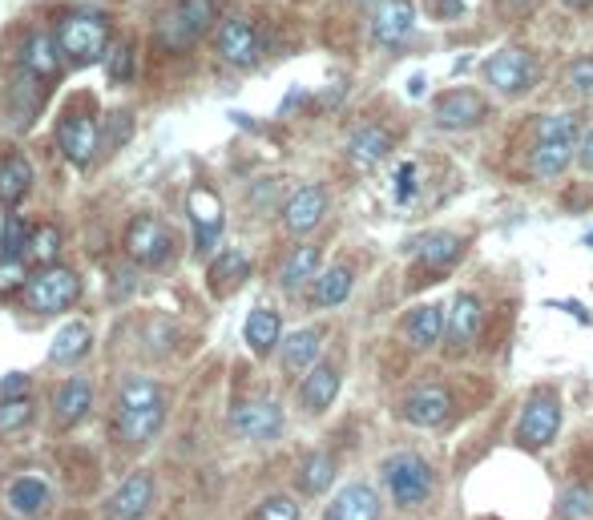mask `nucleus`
<instances>
[{
    "instance_id": "f257e3e1",
    "label": "nucleus",
    "mask_w": 593,
    "mask_h": 520,
    "mask_svg": "<svg viewBox=\"0 0 593 520\" xmlns=\"http://www.w3.org/2000/svg\"><path fill=\"white\" fill-rule=\"evenodd\" d=\"M53 37L70 65H98L101 56L113 49V25L110 16L98 9H70L56 16Z\"/></svg>"
},
{
    "instance_id": "f03ea898",
    "label": "nucleus",
    "mask_w": 593,
    "mask_h": 520,
    "mask_svg": "<svg viewBox=\"0 0 593 520\" xmlns=\"http://www.w3.org/2000/svg\"><path fill=\"white\" fill-rule=\"evenodd\" d=\"M218 21V0H174L154 21V45L169 56L190 53Z\"/></svg>"
},
{
    "instance_id": "7ed1b4c3",
    "label": "nucleus",
    "mask_w": 593,
    "mask_h": 520,
    "mask_svg": "<svg viewBox=\"0 0 593 520\" xmlns=\"http://www.w3.org/2000/svg\"><path fill=\"white\" fill-rule=\"evenodd\" d=\"M383 489L392 496L395 508H420L428 496L437 493V472L420 452H395L380 465Z\"/></svg>"
},
{
    "instance_id": "20e7f679",
    "label": "nucleus",
    "mask_w": 593,
    "mask_h": 520,
    "mask_svg": "<svg viewBox=\"0 0 593 520\" xmlns=\"http://www.w3.org/2000/svg\"><path fill=\"white\" fill-rule=\"evenodd\" d=\"M562 432V395L553 392V388H541L525 399L521 408V420H517V448L525 452H541L550 448L553 440Z\"/></svg>"
},
{
    "instance_id": "39448f33",
    "label": "nucleus",
    "mask_w": 593,
    "mask_h": 520,
    "mask_svg": "<svg viewBox=\"0 0 593 520\" xmlns=\"http://www.w3.org/2000/svg\"><path fill=\"white\" fill-rule=\"evenodd\" d=\"M77 299H81V279H77V270L61 267V263H49L25 282V303L37 315H61Z\"/></svg>"
},
{
    "instance_id": "423d86ee",
    "label": "nucleus",
    "mask_w": 593,
    "mask_h": 520,
    "mask_svg": "<svg viewBox=\"0 0 593 520\" xmlns=\"http://www.w3.org/2000/svg\"><path fill=\"white\" fill-rule=\"evenodd\" d=\"M101 138H105V129H101L93 105L89 110H70L56 122V150L70 157L73 166H89L101 150Z\"/></svg>"
},
{
    "instance_id": "0eeeda50",
    "label": "nucleus",
    "mask_w": 593,
    "mask_h": 520,
    "mask_svg": "<svg viewBox=\"0 0 593 520\" xmlns=\"http://www.w3.org/2000/svg\"><path fill=\"white\" fill-rule=\"evenodd\" d=\"M263 49H267V41H263V33L247 16H226L223 25H218V33H214V53L223 56L226 65H235V69L258 65Z\"/></svg>"
},
{
    "instance_id": "6e6552de",
    "label": "nucleus",
    "mask_w": 593,
    "mask_h": 520,
    "mask_svg": "<svg viewBox=\"0 0 593 520\" xmlns=\"http://www.w3.org/2000/svg\"><path fill=\"white\" fill-rule=\"evenodd\" d=\"M126 254L141 267H162L169 254H174V234L169 226L154 214H138L126 226Z\"/></svg>"
},
{
    "instance_id": "1a4fd4ad",
    "label": "nucleus",
    "mask_w": 593,
    "mask_h": 520,
    "mask_svg": "<svg viewBox=\"0 0 593 520\" xmlns=\"http://www.w3.org/2000/svg\"><path fill=\"white\" fill-rule=\"evenodd\" d=\"M484 81L501 89V93H525L529 85L537 81V56L525 53V49H496L489 61H484Z\"/></svg>"
},
{
    "instance_id": "9d476101",
    "label": "nucleus",
    "mask_w": 593,
    "mask_h": 520,
    "mask_svg": "<svg viewBox=\"0 0 593 520\" xmlns=\"http://www.w3.org/2000/svg\"><path fill=\"white\" fill-rule=\"evenodd\" d=\"M404 420L412 428H444L452 420V395L440 383H420L404 395Z\"/></svg>"
},
{
    "instance_id": "9b49d317",
    "label": "nucleus",
    "mask_w": 593,
    "mask_h": 520,
    "mask_svg": "<svg viewBox=\"0 0 593 520\" xmlns=\"http://www.w3.org/2000/svg\"><path fill=\"white\" fill-rule=\"evenodd\" d=\"M61 45H56L53 33H41V28H33V33H25L21 37V45H16V65L28 73H37L41 81L53 85L56 77H61Z\"/></svg>"
},
{
    "instance_id": "f8f14e48",
    "label": "nucleus",
    "mask_w": 593,
    "mask_h": 520,
    "mask_svg": "<svg viewBox=\"0 0 593 520\" xmlns=\"http://www.w3.org/2000/svg\"><path fill=\"white\" fill-rule=\"evenodd\" d=\"M484 98H480L477 89H452V93H440L437 105H432V122L440 129H472L484 122Z\"/></svg>"
},
{
    "instance_id": "ddd939ff",
    "label": "nucleus",
    "mask_w": 593,
    "mask_h": 520,
    "mask_svg": "<svg viewBox=\"0 0 593 520\" xmlns=\"http://www.w3.org/2000/svg\"><path fill=\"white\" fill-rule=\"evenodd\" d=\"M282 423H287L282 420V408L270 404V399H251V404L235 408V416H230V428H235L242 440H254V444L282 436Z\"/></svg>"
},
{
    "instance_id": "4468645a",
    "label": "nucleus",
    "mask_w": 593,
    "mask_h": 520,
    "mask_svg": "<svg viewBox=\"0 0 593 520\" xmlns=\"http://www.w3.org/2000/svg\"><path fill=\"white\" fill-rule=\"evenodd\" d=\"M154 505V477L150 472H134L122 480V489L105 500V517L110 520H141Z\"/></svg>"
},
{
    "instance_id": "2eb2a0df",
    "label": "nucleus",
    "mask_w": 593,
    "mask_h": 520,
    "mask_svg": "<svg viewBox=\"0 0 593 520\" xmlns=\"http://www.w3.org/2000/svg\"><path fill=\"white\" fill-rule=\"evenodd\" d=\"M324 214H327L324 186H299L295 194L287 198V206H282V226H287V234H311L315 226L324 223Z\"/></svg>"
},
{
    "instance_id": "dca6fc26",
    "label": "nucleus",
    "mask_w": 593,
    "mask_h": 520,
    "mask_svg": "<svg viewBox=\"0 0 593 520\" xmlns=\"http://www.w3.org/2000/svg\"><path fill=\"white\" fill-rule=\"evenodd\" d=\"M480 324H484V310H480L477 295H456L449 324H444V343H449V352L452 355L465 352L468 343L480 335Z\"/></svg>"
},
{
    "instance_id": "f3484780",
    "label": "nucleus",
    "mask_w": 593,
    "mask_h": 520,
    "mask_svg": "<svg viewBox=\"0 0 593 520\" xmlns=\"http://www.w3.org/2000/svg\"><path fill=\"white\" fill-rule=\"evenodd\" d=\"M412 21H416L412 0H380L371 9V37L380 45H400L412 33Z\"/></svg>"
},
{
    "instance_id": "a211bd4d",
    "label": "nucleus",
    "mask_w": 593,
    "mask_h": 520,
    "mask_svg": "<svg viewBox=\"0 0 593 520\" xmlns=\"http://www.w3.org/2000/svg\"><path fill=\"white\" fill-rule=\"evenodd\" d=\"M45 89H49V81H41L37 73H28L16 65L13 85H9V113H13V126H28V122L37 117V110H41V101H45Z\"/></svg>"
},
{
    "instance_id": "6ab92c4d",
    "label": "nucleus",
    "mask_w": 593,
    "mask_h": 520,
    "mask_svg": "<svg viewBox=\"0 0 593 520\" xmlns=\"http://www.w3.org/2000/svg\"><path fill=\"white\" fill-rule=\"evenodd\" d=\"M324 520H380V493L371 484H348L339 489Z\"/></svg>"
},
{
    "instance_id": "aec40b11",
    "label": "nucleus",
    "mask_w": 593,
    "mask_h": 520,
    "mask_svg": "<svg viewBox=\"0 0 593 520\" xmlns=\"http://www.w3.org/2000/svg\"><path fill=\"white\" fill-rule=\"evenodd\" d=\"M4 505H9V512L21 520H33L37 512H45L49 508V480L45 477H16L9 489H4Z\"/></svg>"
},
{
    "instance_id": "412c9836",
    "label": "nucleus",
    "mask_w": 593,
    "mask_h": 520,
    "mask_svg": "<svg viewBox=\"0 0 593 520\" xmlns=\"http://www.w3.org/2000/svg\"><path fill=\"white\" fill-rule=\"evenodd\" d=\"M444 310L437 303H424V307L404 315V339H408L416 352H432L440 339H444Z\"/></svg>"
},
{
    "instance_id": "4be33fe9",
    "label": "nucleus",
    "mask_w": 593,
    "mask_h": 520,
    "mask_svg": "<svg viewBox=\"0 0 593 520\" xmlns=\"http://www.w3.org/2000/svg\"><path fill=\"white\" fill-rule=\"evenodd\" d=\"M336 395H339V371L327 364H315L307 371V380L299 383V404H303L307 411H315V416L331 408Z\"/></svg>"
},
{
    "instance_id": "5701e85b",
    "label": "nucleus",
    "mask_w": 593,
    "mask_h": 520,
    "mask_svg": "<svg viewBox=\"0 0 593 520\" xmlns=\"http://www.w3.org/2000/svg\"><path fill=\"white\" fill-rule=\"evenodd\" d=\"M336 472H339V465H336V456H331V452H324V448L307 452V456H303V465H299V472H295L299 493H303V496H324L327 489L336 484Z\"/></svg>"
},
{
    "instance_id": "b1692460",
    "label": "nucleus",
    "mask_w": 593,
    "mask_h": 520,
    "mask_svg": "<svg viewBox=\"0 0 593 520\" xmlns=\"http://www.w3.org/2000/svg\"><path fill=\"white\" fill-rule=\"evenodd\" d=\"M388 150H392V134L383 126H359L352 129V138H348V157L364 169L380 166L383 157H388Z\"/></svg>"
},
{
    "instance_id": "393cba45",
    "label": "nucleus",
    "mask_w": 593,
    "mask_h": 520,
    "mask_svg": "<svg viewBox=\"0 0 593 520\" xmlns=\"http://www.w3.org/2000/svg\"><path fill=\"white\" fill-rule=\"evenodd\" d=\"M190 223H194L198 234V251H211L214 239L223 234V206H218V198L206 194V190H194L190 194Z\"/></svg>"
},
{
    "instance_id": "a878e982",
    "label": "nucleus",
    "mask_w": 593,
    "mask_h": 520,
    "mask_svg": "<svg viewBox=\"0 0 593 520\" xmlns=\"http://www.w3.org/2000/svg\"><path fill=\"white\" fill-rule=\"evenodd\" d=\"M319 352H324V331L319 327H303V331L282 339L279 359L287 371H307V367L319 364Z\"/></svg>"
},
{
    "instance_id": "bb28decb",
    "label": "nucleus",
    "mask_w": 593,
    "mask_h": 520,
    "mask_svg": "<svg viewBox=\"0 0 593 520\" xmlns=\"http://www.w3.org/2000/svg\"><path fill=\"white\" fill-rule=\"evenodd\" d=\"M460 254H465V239L452 234V230H432V234H424V239L416 242V258H420L424 267L449 270Z\"/></svg>"
},
{
    "instance_id": "cd10ccee",
    "label": "nucleus",
    "mask_w": 593,
    "mask_h": 520,
    "mask_svg": "<svg viewBox=\"0 0 593 520\" xmlns=\"http://www.w3.org/2000/svg\"><path fill=\"white\" fill-rule=\"evenodd\" d=\"M89 408H93V380H85V376H77V380L65 383L53 399V416L65 423V428L81 420Z\"/></svg>"
},
{
    "instance_id": "c85d7f7f",
    "label": "nucleus",
    "mask_w": 593,
    "mask_h": 520,
    "mask_svg": "<svg viewBox=\"0 0 593 520\" xmlns=\"http://www.w3.org/2000/svg\"><path fill=\"white\" fill-rule=\"evenodd\" d=\"M33 186V166L25 154L0 157V206H16Z\"/></svg>"
},
{
    "instance_id": "c756f323",
    "label": "nucleus",
    "mask_w": 593,
    "mask_h": 520,
    "mask_svg": "<svg viewBox=\"0 0 593 520\" xmlns=\"http://www.w3.org/2000/svg\"><path fill=\"white\" fill-rule=\"evenodd\" d=\"M352 287H355L352 267L336 263V267L324 270V275L315 279V287H311V303H315V307H339V303H348Z\"/></svg>"
},
{
    "instance_id": "7c9ffc66",
    "label": "nucleus",
    "mask_w": 593,
    "mask_h": 520,
    "mask_svg": "<svg viewBox=\"0 0 593 520\" xmlns=\"http://www.w3.org/2000/svg\"><path fill=\"white\" fill-rule=\"evenodd\" d=\"M242 335H247V343H251V352H258V355L275 352V343H279V335H282L279 310L254 307L251 315H247V327H242Z\"/></svg>"
},
{
    "instance_id": "2f4dec72",
    "label": "nucleus",
    "mask_w": 593,
    "mask_h": 520,
    "mask_svg": "<svg viewBox=\"0 0 593 520\" xmlns=\"http://www.w3.org/2000/svg\"><path fill=\"white\" fill-rule=\"evenodd\" d=\"M162 428V408H122L117 411V436L129 444H146Z\"/></svg>"
},
{
    "instance_id": "473e14b6",
    "label": "nucleus",
    "mask_w": 593,
    "mask_h": 520,
    "mask_svg": "<svg viewBox=\"0 0 593 520\" xmlns=\"http://www.w3.org/2000/svg\"><path fill=\"white\" fill-rule=\"evenodd\" d=\"M89 343H93V331H89V327L65 324L61 331H56L53 347H49V364H61V367L77 364V359L89 352Z\"/></svg>"
},
{
    "instance_id": "72a5a7b5",
    "label": "nucleus",
    "mask_w": 593,
    "mask_h": 520,
    "mask_svg": "<svg viewBox=\"0 0 593 520\" xmlns=\"http://www.w3.org/2000/svg\"><path fill=\"white\" fill-rule=\"evenodd\" d=\"M573 145H578V141H537L533 157H529L537 178H557V174L573 162Z\"/></svg>"
},
{
    "instance_id": "f704fd0d",
    "label": "nucleus",
    "mask_w": 593,
    "mask_h": 520,
    "mask_svg": "<svg viewBox=\"0 0 593 520\" xmlns=\"http://www.w3.org/2000/svg\"><path fill=\"white\" fill-rule=\"evenodd\" d=\"M315 270H319V246H299V251H291V254H287V263H282L279 287L299 291L303 282L315 279Z\"/></svg>"
},
{
    "instance_id": "c9c22d12",
    "label": "nucleus",
    "mask_w": 593,
    "mask_h": 520,
    "mask_svg": "<svg viewBox=\"0 0 593 520\" xmlns=\"http://www.w3.org/2000/svg\"><path fill=\"white\" fill-rule=\"evenodd\" d=\"M117 408H162V383L146 376H129L117 388Z\"/></svg>"
},
{
    "instance_id": "e433bc0d",
    "label": "nucleus",
    "mask_w": 593,
    "mask_h": 520,
    "mask_svg": "<svg viewBox=\"0 0 593 520\" xmlns=\"http://www.w3.org/2000/svg\"><path fill=\"white\" fill-rule=\"evenodd\" d=\"M33 246V230H28L21 218H9L4 223V234H0V254H4V263H21Z\"/></svg>"
},
{
    "instance_id": "4c0bfd02",
    "label": "nucleus",
    "mask_w": 593,
    "mask_h": 520,
    "mask_svg": "<svg viewBox=\"0 0 593 520\" xmlns=\"http://www.w3.org/2000/svg\"><path fill=\"white\" fill-rule=\"evenodd\" d=\"M247 270H251V263H247V254H239V251L218 254V263L211 267L214 291H223V287H230V282H242V279H247Z\"/></svg>"
},
{
    "instance_id": "58836bf2",
    "label": "nucleus",
    "mask_w": 593,
    "mask_h": 520,
    "mask_svg": "<svg viewBox=\"0 0 593 520\" xmlns=\"http://www.w3.org/2000/svg\"><path fill=\"white\" fill-rule=\"evenodd\" d=\"M537 141H581V122L573 113L541 117V122H537Z\"/></svg>"
},
{
    "instance_id": "ea45409f",
    "label": "nucleus",
    "mask_w": 593,
    "mask_h": 520,
    "mask_svg": "<svg viewBox=\"0 0 593 520\" xmlns=\"http://www.w3.org/2000/svg\"><path fill=\"white\" fill-rule=\"evenodd\" d=\"M562 517L569 520H590L593 517V493L581 484H569L562 493Z\"/></svg>"
},
{
    "instance_id": "a19ab883",
    "label": "nucleus",
    "mask_w": 593,
    "mask_h": 520,
    "mask_svg": "<svg viewBox=\"0 0 593 520\" xmlns=\"http://www.w3.org/2000/svg\"><path fill=\"white\" fill-rule=\"evenodd\" d=\"M110 81L113 85H129L134 81V45L122 41V45H113L110 49Z\"/></svg>"
},
{
    "instance_id": "79ce46f5",
    "label": "nucleus",
    "mask_w": 593,
    "mask_h": 520,
    "mask_svg": "<svg viewBox=\"0 0 593 520\" xmlns=\"http://www.w3.org/2000/svg\"><path fill=\"white\" fill-rule=\"evenodd\" d=\"M251 520H299V505L291 496H267L263 505L254 508Z\"/></svg>"
},
{
    "instance_id": "37998d69",
    "label": "nucleus",
    "mask_w": 593,
    "mask_h": 520,
    "mask_svg": "<svg viewBox=\"0 0 593 520\" xmlns=\"http://www.w3.org/2000/svg\"><path fill=\"white\" fill-rule=\"evenodd\" d=\"M56 246H61V234H56L53 226H41V230H33V246H28V258H37V263H53Z\"/></svg>"
},
{
    "instance_id": "c03bdc74",
    "label": "nucleus",
    "mask_w": 593,
    "mask_h": 520,
    "mask_svg": "<svg viewBox=\"0 0 593 520\" xmlns=\"http://www.w3.org/2000/svg\"><path fill=\"white\" fill-rule=\"evenodd\" d=\"M28 420H33V404H28L25 395H13L9 404H0V428L4 432H13V428H21Z\"/></svg>"
},
{
    "instance_id": "a18cd8bd",
    "label": "nucleus",
    "mask_w": 593,
    "mask_h": 520,
    "mask_svg": "<svg viewBox=\"0 0 593 520\" xmlns=\"http://www.w3.org/2000/svg\"><path fill=\"white\" fill-rule=\"evenodd\" d=\"M569 81H573V89H581V93H593V56H578V61L569 65Z\"/></svg>"
},
{
    "instance_id": "49530a36",
    "label": "nucleus",
    "mask_w": 593,
    "mask_h": 520,
    "mask_svg": "<svg viewBox=\"0 0 593 520\" xmlns=\"http://www.w3.org/2000/svg\"><path fill=\"white\" fill-rule=\"evenodd\" d=\"M110 126H113V129L105 134V138H110V150H113L117 141H126V138H129V126H134V117H129V113H113Z\"/></svg>"
},
{
    "instance_id": "de8ad7c7",
    "label": "nucleus",
    "mask_w": 593,
    "mask_h": 520,
    "mask_svg": "<svg viewBox=\"0 0 593 520\" xmlns=\"http://www.w3.org/2000/svg\"><path fill=\"white\" fill-rule=\"evenodd\" d=\"M432 13H437V21H456L465 13V0H432Z\"/></svg>"
},
{
    "instance_id": "09e8293b",
    "label": "nucleus",
    "mask_w": 593,
    "mask_h": 520,
    "mask_svg": "<svg viewBox=\"0 0 593 520\" xmlns=\"http://www.w3.org/2000/svg\"><path fill=\"white\" fill-rule=\"evenodd\" d=\"M578 166L585 169V174H593V129L590 134H581V141H578Z\"/></svg>"
},
{
    "instance_id": "8fccbe9b",
    "label": "nucleus",
    "mask_w": 593,
    "mask_h": 520,
    "mask_svg": "<svg viewBox=\"0 0 593 520\" xmlns=\"http://www.w3.org/2000/svg\"><path fill=\"white\" fill-rule=\"evenodd\" d=\"M21 376H9V380H4V395H21Z\"/></svg>"
},
{
    "instance_id": "3c124183",
    "label": "nucleus",
    "mask_w": 593,
    "mask_h": 520,
    "mask_svg": "<svg viewBox=\"0 0 593 520\" xmlns=\"http://www.w3.org/2000/svg\"><path fill=\"white\" fill-rule=\"evenodd\" d=\"M562 4H565V9H590L593 0H562Z\"/></svg>"
},
{
    "instance_id": "603ef678",
    "label": "nucleus",
    "mask_w": 593,
    "mask_h": 520,
    "mask_svg": "<svg viewBox=\"0 0 593 520\" xmlns=\"http://www.w3.org/2000/svg\"><path fill=\"white\" fill-rule=\"evenodd\" d=\"M355 4H380V0H355Z\"/></svg>"
}]
</instances>
